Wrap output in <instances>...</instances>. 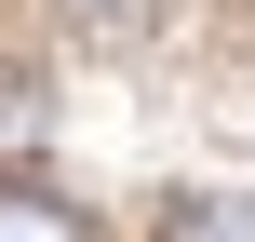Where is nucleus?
<instances>
[{"label": "nucleus", "mask_w": 255, "mask_h": 242, "mask_svg": "<svg viewBox=\"0 0 255 242\" xmlns=\"http://www.w3.org/2000/svg\"><path fill=\"white\" fill-rule=\"evenodd\" d=\"M0 242H94V229H81L54 189H0Z\"/></svg>", "instance_id": "1"}, {"label": "nucleus", "mask_w": 255, "mask_h": 242, "mask_svg": "<svg viewBox=\"0 0 255 242\" xmlns=\"http://www.w3.org/2000/svg\"><path fill=\"white\" fill-rule=\"evenodd\" d=\"M161 242H255V202H215V189H202V202L161 216Z\"/></svg>", "instance_id": "2"}]
</instances>
